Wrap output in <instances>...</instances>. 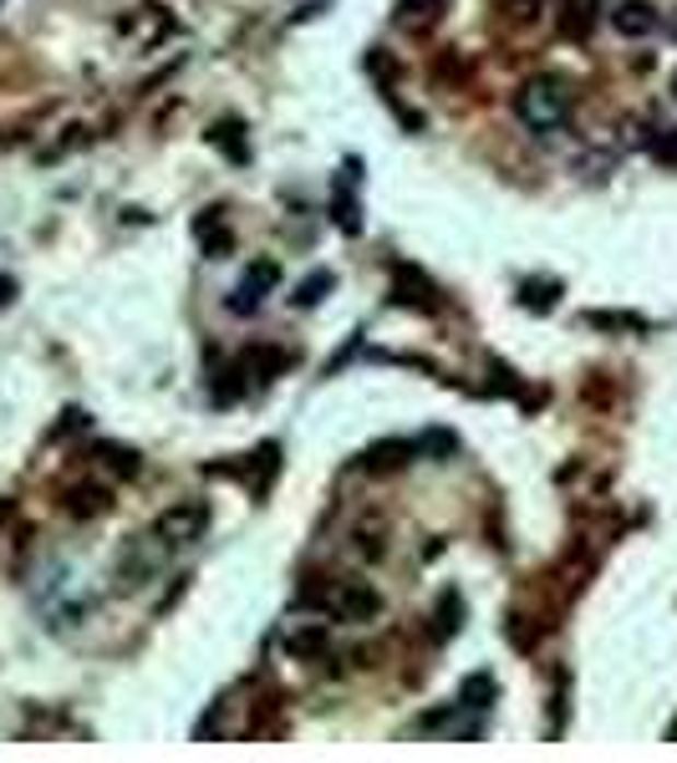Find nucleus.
Returning a JSON list of instances; mask_svg holds the SVG:
<instances>
[{
  "label": "nucleus",
  "mask_w": 677,
  "mask_h": 763,
  "mask_svg": "<svg viewBox=\"0 0 677 763\" xmlns=\"http://www.w3.org/2000/svg\"><path fill=\"white\" fill-rule=\"evenodd\" d=\"M5 295H11V280H0V301H5Z\"/></svg>",
  "instance_id": "nucleus-6"
},
{
  "label": "nucleus",
  "mask_w": 677,
  "mask_h": 763,
  "mask_svg": "<svg viewBox=\"0 0 677 763\" xmlns=\"http://www.w3.org/2000/svg\"><path fill=\"white\" fill-rule=\"evenodd\" d=\"M205 525H209V509L205 504H178V509H168L159 519V540H168V544H184V540H199L205 535Z\"/></svg>",
  "instance_id": "nucleus-2"
},
{
  "label": "nucleus",
  "mask_w": 677,
  "mask_h": 763,
  "mask_svg": "<svg viewBox=\"0 0 677 763\" xmlns=\"http://www.w3.org/2000/svg\"><path fill=\"white\" fill-rule=\"evenodd\" d=\"M428 15H439V0H398V21H402V26H423Z\"/></svg>",
  "instance_id": "nucleus-5"
},
{
  "label": "nucleus",
  "mask_w": 677,
  "mask_h": 763,
  "mask_svg": "<svg viewBox=\"0 0 677 763\" xmlns=\"http://www.w3.org/2000/svg\"><path fill=\"white\" fill-rule=\"evenodd\" d=\"M515 113L525 128L535 132H556L560 122L571 118V92L560 87L556 77H535V82H525L515 97Z\"/></svg>",
  "instance_id": "nucleus-1"
},
{
  "label": "nucleus",
  "mask_w": 677,
  "mask_h": 763,
  "mask_svg": "<svg viewBox=\"0 0 677 763\" xmlns=\"http://www.w3.org/2000/svg\"><path fill=\"white\" fill-rule=\"evenodd\" d=\"M266 285H276V265H255V270H250V280L240 285V301H235V310H245V316H250V310L260 306V291H266Z\"/></svg>",
  "instance_id": "nucleus-3"
},
{
  "label": "nucleus",
  "mask_w": 677,
  "mask_h": 763,
  "mask_svg": "<svg viewBox=\"0 0 677 763\" xmlns=\"http://www.w3.org/2000/svg\"><path fill=\"white\" fill-rule=\"evenodd\" d=\"M617 26L627 31V36H647V31L657 26V15H652V5H621Z\"/></svg>",
  "instance_id": "nucleus-4"
}]
</instances>
